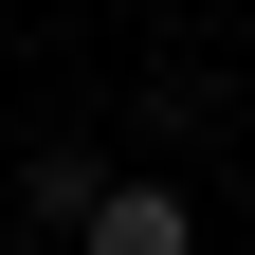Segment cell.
<instances>
[{
    "mask_svg": "<svg viewBox=\"0 0 255 255\" xmlns=\"http://www.w3.org/2000/svg\"><path fill=\"white\" fill-rule=\"evenodd\" d=\"M0 182H18V164H0Z\"/></svg>",
    "mask_w": 255,
    "mask_h": 255,
    "instance_id": "cell-3",
    "label": "cell"
},
{
    "mask_svg": "<svg viewBox=\"0 0 255 255\" xmlns=\"http://www.w3.org/2000/svg\"><path fill=\"white\" fill-rule=\"evenodd\" d=\"M18 201H37V219H55V237H73V219H91V201H110V164H91V146H37V164H18Z\"/></svg>",
    "mask_w": 255,
    "mask_h": 255,
    "instance_id": "cell-2",
    "label": "cell"
},
{
    "mask_svg": "<svg viewBox=\"0 0 255 255\" xmlns=\"http://www.w3.org/2000/svg\"><path fill=\"white\" fill-rule=\"evenodd\" d=\"M73 255H201V201H182V182H110V201L73 219Z\"/></svg>",
    "mask_w": 255,
    "mask_h": 255,
    "instance_id": "cell-1",
    "label": "cell"
}]
</instances>
